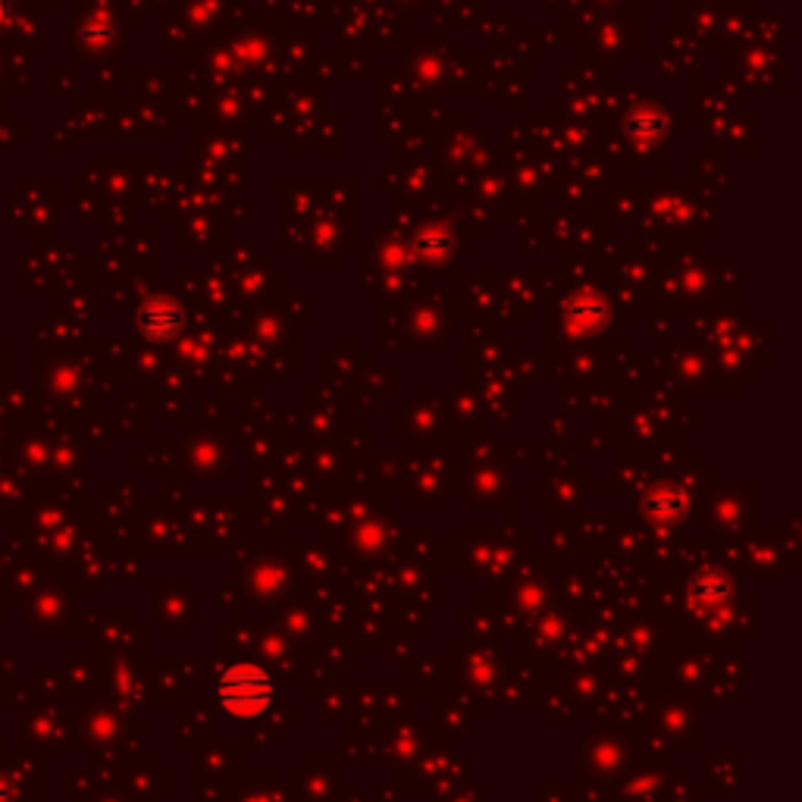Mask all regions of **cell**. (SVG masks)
<instances>
[{"label":"cell","mask_w":802,"mask_h":802,"mask_svg":"<svg viewBox=\"0 0 802 802\" xmlns=\"http://www.w3.org/2000/svg\"><path fill=\"white\" fill-rule=\"evenodd\" d=\"M270 677L261 668H233L219 681V702L238 718H254L267 708Z\"/></svg>","instance_id":"1"}]
</instances>
